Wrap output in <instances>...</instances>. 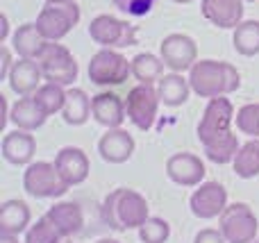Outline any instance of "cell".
<instances>
[{"instance_id":"1","label":"cell","mask_w":259,"mask_h":243,"mask_svg":"<svg viewBox=\"0 0 259 243\" xmlns=\"http://www.w3.org/2000/svg\"><path fill=\"white\" fill-rule=\"evenodd\" d=\"M234 107L230 98L219 95L207 103L202 118L198 123V141L205 148V155L214 164H230L234 162L239 153V141L232 134Z\"/></svg>"},{"instance_id":"2","label":"cell","mask_w":259,"mask_h":243,"mask_svg":"<svg viewBox=\"0 0 259 243\" xmlns=\"http://www.w3.org/2000/svg\"><path fill=\"white\" fill-rule=\"evenodd\" d=\"M189 82H191L193 93L211 100V98H219V95L234 93L241 86V75L228 62L200 59L189 71Z\"/></svg>"},{"instance_id":"3","label":"cell","mask_w":259,"mask_h":243,"mask_svg":"<svg viewBox=\"0 0 259 243\" xmlns=\"http://www.w3.org/2000/svg\"><path fill=\"white\" fill-rule=\"evenodd\" d=\"M100 214H103L105 225L116 232H127L134 230V227H141L150 218L146 198L132 189H114L103 200Z\"/></svg>"},{"instance_id":"4","label":"cell","mask_w":259,"mask_h":243,"mask_svg":"<svg viewBox=\"0 0 259 243\" xmlns=\"http://www.w3.org/2000/svg\"><path fill=\"white\" fill-rule=\"evenodd\" d=\"M139 27L127 21H121L109 14H100L89 23V36L103 48H127V45H137L139 39Z\"/></svg>"},{"instance_id":"5","label":"cell","mask_w":259,"mask_h":243,"mask_svg":"<svg viewBox=\"0 0 259 243\" xmlns=\"http://www.w3.org/2000/svg\"><path fill=\"white\" fill-rule=\"evenodd\" d=\"M23 186L32 198H62L71 186L59 175L57 166L50 162H34L27 164V171L23 175Z\"/></svg>"},{"instance_id":"6","label":"cell","mask_w":259,"mask_h":243,"mask_svg":"<svg viewBox=\"0 0 259 243\" xmlns=\"http://www.w3.org/2000/svg\"><path fill=\"white\" fill-rule=\"evenodd\" d=\"M132 75V62L118 50L103 48L89 62V80L98 86H118Z\"/></svg>"},{"instance_id":"7","label":"cell","mask_w":259,"mask_h":243,"mask_svg":"<svg viewBox=\"0 0 259 243\" xmlns=\"http://www.w3.org/2000/svg\"><path fill=\"white\" fill-rule=\"evenodd\" d=\"M36 62H39V66H41L44 80L53 82V84L68 86L77 80V73H80L77 62L71 55V50L64 48V45L57 43V41H50Z\"/></svg>"},{"instance_id":"8","label":"cell","mask_w":259,"mask_h":243,"mask_svg":"<svg viewBox=\"0 0 259 243\" xmlns=\"http://www.w3.org/2000/svg\"><path fill=\"white\" fill-rule=\"evenodd\" d=\"M219 230L228 243H252L257 239L259 223L246 203H234L219 216Z\"/></svg>"},{"instance_id":"9","label":"cell","mask_w":259,"mask_h":243,"mask_svg":"<svg viewBox=\"0 0 259 243\" xmlns=\"http://www.w3.org/2000/svg\"><path fill=\"white\" fill-rule=\"evenodd\" d=\"M80 23V7L73 3H62V5H50L46 3V7L36 16V27L48 41H59Z\"/></svg>"},{"instance_id":"10","label":"cell","mask_w":259,"mask_h":243,"mask_svg":"<svg viewBox=\"0 0 259 243\" xmlns=\"http://www.w3.org/2000/svg\"><path fill=\"white\" fill-rule=\"evenodd\" d=\"M159 93L152 89V84H137L127 91L125 112L134 127L148 132L157 121V109H159Z\"/></svg>"},{"instance_id":"11","label":"cell","mask_w":259,"mask_h":243,"mask_svg":"<svg viewBox=\"0 0 259 243\" xmlns=\"http://www.w3.org/2000/svg\"><path fill=\"white\" fill-rule=\"evenodd\" d=\"M159 57L173 73L191 71V66L198 62V45L189 34H168L159 43Z\"/></svg>"},{"instance_id":"12","label":"cell","mask_w":259,"mask_h":243,"mask_svg":"<svg viewBox=\"0 0 259 243\" xmlns=\"http://www.w3.org/2000/svg\"><path fill=\"white\" fill-rule=\"evenodd\" d=\"M189 205H191V212L196 218L211 221V218L221 216L228 207V191L219 182H205L200 184V189L193 191Z\"/></svg>"},{"instance_id":"13","label":"cell","mask_w":259,"mask_h":243,"mask_svg":"<svg viewBox=\"0 0 259 243\" xmlns=\"http://www.w3.org/2000/svg\"><path fill=\"white\" fill-rule=\"evenodd\" d=\"M205 173V164L191 153H178L166 162V175L180 186H200Z\"/></svg>"},{"instance_id":"14","label":"cell","mask_w":259,"mask_h":243,"mask_svg":"<svg viewBox=\"0 0 259 243\" xmlns=\"http://www.w3.org/2000/svg\"><path fill=\"white\" fill-rule=\"evenodd\" d=\"M55 166H57L59 175L66 180L68 186H77L89 177V171H91V164H89V157L82 148H75V145H66L57 153L55 157Z\"/></svg>"},{"instance_id":"15","label":"cell","mask_w":259,"mask_h":243,"mask_svg":"<svg viewBox=\"0 0 259 243\" xmlns=\"http://www.w3.org/2000/svg\"><path fill=\"white\" fill-rule=\"evenodd\" d=\"M200 12L211 25L234 30L243 18V0H200Z\"/></svg>"},{"instance_id":"16","label":"cell","mask_w":259,"mask_h":243,"mask_svg":"<svg viewBox=\"0 0 259 243\" xmlns=\"http://www.w3.org/2000/svg\"><path fill=\"white\" fill-rule=\"evenodd\" d=\"M91 116L96 118V123H100L107 130L121 127L127 116L125 100H121V95L112 93V91H103V93L91 98Z\"/></svg>"},{"instance_id":"17","label":"cell","mask_w":259,"mask_h":243,"mask_svg":"<svg viewBox=\"0 0 259 243\" xmlns=\"http://www.w3.org/2000/svg\"><path fill=\"white\" fill-rule=\"evenodd\" d=\"M134 148H137V143H134L132 134L121 127L107 130V134H103V139L98 141L100 157L109 164H125L134 155Z\"/></svg>"},{"instance_id":"18","label":"cell","mask_w":259,"mask_h":243,"mask_svg":"<svg viewBox=\"0 0 259 243\" xmlns=\"http://www.w3.org/2000/svg\"><path fill=\"white\" fill-rule=\"evenodd\" d=\"M41 80H44V73H41L39 62L23 57H18L14 62V68L7 77L9 86L16 95H32L41 86Z\"/></svg>"},{"instance_id":"19","label":"cell","mask_w":259,"mask_h":243,"mask_svg":"<svg viewBox=\"0 0 259 243\" xmlns=\"http://www.w3.org/2000/svg\"><path fill=\"white\" fill-rule=\"evenodd\" d=\"M36 153V141L27 130H14L3 139V157L14 166H25Z\"/></svg>"},{"instance_id":"20","label":"cell","mask_w":259,"mask_h":243,"mask_svg":"<svg viewBox=\"0 0 259 243\" xmlns=\"http://www.w3.org/2000/svg\"><path fill=\"white\" fill-rule=\"evenodd\" d=\"M50 41L39 32L36 23H23L12 36V48L23 59H39Z\"/></svg>"},{"instance_id":"21","label":"cell","mask_w":259,"mask_h":243,"mask_svg":"<svg viewBox=\"0 0 259 243\" xmlns=\"http://www.w3.org/2000/svg\"><path fill=\"white\" fill-rule=\"evenodd\" d=\"M46 112L36 105L34 95H21V98L14 103V107L9 109V121L18 127V130H27L34 132L39 130L46 123Z\"/></svg>"},{"instance_id":"22","label":"cell","mask_w":259,"mask_h":243,"mask_svg":"<svg viewBox=\"0 0 259 243\" xmlns=\"http://www.w3.org/2000/svg\"><path fill=\"white\" fill-rule=\"evenodd\" d=\"M46 214L57 225V230L62 232L64 239H71L84 225V214L75 203H55Z\"/></svg>"},{"instance_id":"23","label":"cell","mask_w":259,"mask_h":243,"mask_svg":"<svg viewBox=\"0 0 259 243\" xmlns=\"http://www.w3.org/2000/svg\"><path fill=\"white\" fill-rule=\"evenodd\" d=\"M30 207L23 200H7L0 205V234H21L30 225Z\"/></svg>"},{"instance_id":"24","label":"cell","mask_w":259,"mask_h":243,"mask_svg":"<svg viewBox=\"0 0 259 243\" xmlns=\"http://www.w3.org/2000/svg\"><path fill=\"white\" fill-rule=\"evenodd\" d=\"M191 82L187 77H182V73H168V75H161V80L157 82V93L159 100L166 107H180L189 100L191 93Z\"/></svg>"},{"instance_id":"25","label":"cell","mask_w":259,"mask_h":243,"mask_svg":"<svg viewBox=\"0 0 259 243\" xmlns=\"http://www.w3.org/2000/svg\"><path fill=\"white\" fill-rule=\"evenodd\" d=\"M62 116L68 125H84L91 116V98L82 89H68Z\"/></svg>"},{"instance_id":"26","label":"cell","mask_w":259,"mask_h":243,"mask_svg":"<svg viewBox=\"0 0 259 243\" xmlns=\"http://www.w3.org/2000/svg\"><path fill=\"white\" fill-rule=\"evenodd\" d=\"M164 59L152 53H139L132 59V75L139 80V84H155L161 80L164 73Z\"/></svg>"},{"instance_id":"27","label":"cell","mask_w":259,"mask_h":243,"mask_svg":"<svg viewBox=\"0 0 259 243\" xmlns=\"http://www.w3.org/2000/svg\"><path fill=\"white\" fill-rule=\"evenodd\" d=\"M234 50L243 57L259 55V21H241L232 34Z\"/></svg>"},{"instance_id":"28","label":"cell","mask_w":259,"mask_h":243,"mask_svg":"<svg viewBox=\"0 0 259 243\" xmlns=\"http://www.w3.org/2000/svg\"><path fill=\"white\" fill-rule=\"evenodd\" d=\"M232 166L237 177H241V180H252L259 175V139H250L239 148Z\"/></svg>"},{"instance_id":"29","label":"cell","mask_w":259,"mask_h":243,"mask_svg":"<svg viewBox=\"0 0 259 243\" xmlns=\"http://www.w3.org/2000/svg\"><path fill=\"white\" fill-rule=\"evenodd\" d=\"M32 95H34L36 105L46 112V116H53V114L62 112L64 103H66V91H64V86L62 84H53V82L41 84Z\"/></svg>"},{"instance_id":"30","label":"cell","mask_w":259,"mask_h":243,"mask_svg":"<svg viewBox=\"0 0 259 243\" xmlns=\"http://www.w3.org/2000/svg\"><path fill=\"white\" fill-rule=\"evenodd\" d=\"M62 241H64L62 232H59L57 225L48 218V214H44L34 225L27 227L25 243H62Z\"/></svg>"},{"instance_id":"31","label":"cell","mask_w":259,"mask_h":243,"mask_svg":"<svg viewBox=\"0 0 259 243\" xmlns=\"http://www.w3.org/2000/svg\"><path fill=\"white\" fill-rule=\"evenodd\" d=\"M168 236H170V225L164 218L150 216L139 227V239H141V243H166Z\"/></svg>"},{"instance_id":"32","label":"cell","mask_w":259,"mask_h":243,"mask_svg":"<svg viewBox=\"0 0 259 243\" xmlns=\"http://www.w3.org/2000/svg\"><path fill=\"white\" fill-rule=\"evenodd\" d=\"M237 127L241 134H248L250 139H259V103L243 105L234 116Z\"/></svg>"},{"instance_id":"33","label":"cell","mask_w":259,"mask_h":243,"mask_svg":"<svg viewBox=\"0 0 259 243\" xmlns=\"http://www.w3.org/2000/svg\"><path fill=\"white\" fill-rule=\"evenodd\" d=\"M121 12H125L127 16H146L152 12V5L157 0H112Z\"/></svg>"},{"instance_id":"34","label":"cell","mask_w":259,"mask_h":243,"mask_svg":"<svg viewBox=\"0 0 259 243\" xmlns=\"http://www.w3.org/2000/svg\"><path fill=\"white\" fill-rule=\"evenodd\" d=\"M193 243H228L221 230H200L196 234Z\"/></svg>"},{"instance_id":"35","label":"cell","mask_w":259,"mask_h":243,"mask_svg":"<svg viewBox=\"0 0 259 243\" xmlns=\"http://www.w3.org/2000/svg\"><path fill=\"white\" fill-rule=\"evenodd\" d=\"M0 77L3 80H7L9 77V73H12V68H14V59H12V53H9V48H3L0 50Z\"/></svg>"},{"instance_id":"36","label":"cell","mask_w":259,"mask_h":243,"mask_svg":"<svg viewBox=\"0 0 259 243\" xmlns=\"http://www.w3.org/2000/svg\"><path fill=\"white\" fill-rule=\"evenodd\" d=\"M7 34H9V21L7 16H0V41H7Z\"/></svg>"},{"instance_id":"37","label":"cell","mask_w":259,"mask_h":243,"mask_svg":"<svg viewBox=\"0 0 259 243\" xmlns=\"http://www.w3.org/2000/svg\"><path fill=\"white\" fill-rule=\"evenodd\" d=\"M0 243H21L16 234H0Z\"/></svg>"},{"instance_id":"38","label":"cell","mask_w":259,"mask_h":243,"mask_svg":"<svg viewBox=\"0 0 259 243\" xmlns=\"http://www.w3.org/2000/svg\"><path fill=\"white\" fill-rule=\"evenodd\" d=\"M46 3H50V5H62V3H73V0H46Z\"/></svg>"},{"instance_id":"39","label":"cell","mask_w":259,"mask_h":243,"mask_svg":"<svg viewBox=\"0 0 259 243\" xmlns=\"http://www.w3.org/2000/svg\"><path fill=\"white\" fill-rule=\"evenodd\" d=\"M98 243H118V241L116 239H100Z\"/></svg>"},{"instance_id":"40","label":"cell","mask_w":259,"mask_h":243,"mask_svg":"<svg viewBox=\"0 0 259 243\" xmlns=\"http://www.w3.org/2000/svg\"><path fill=\"white\" fill-rule=\"evenodd\" d=\"M175 3H180V5H189V3H193V0H175Z\"/></svg>"},{"instance_id":"41","label":"cell","mask_w":259,"mask_h":243,"mask_svg":"<svg viewBox=\"0 0 259 243\" xmlns=\"http://www.w3.org/2000/svg\"><path fill=\"white\" fill-rule=\"evenodd\" d=\"M243 3H257V0H243Z\"/></svg>"},{"instance_id":"42","label":"cell","mask_w":259,"mask_h":243,"mask_svg":"<svg viewBox=\"0 0 259 243\" xmlns=\"http://www.w3.org/2000/svg\"><path fill=\"white\" fill-rule=\"evenodd\" d=\"M62 243H71V241H66V239H64V241H62Z\"/></svg>"},{"instance_id":"43","label":"cell","mask_w":259,"mask_h":243,"mask_svg":"<svg viewBox=\"0 0 259 243\" xmlns=\"http://www.w3.org/2000/svg\"><path fill=\"white\" fill-rule=\"evenodd\" d=\"M252 243H259V239H255V241H252Z\"/></svg>"}]
</instances>
